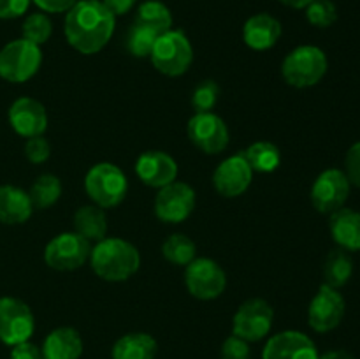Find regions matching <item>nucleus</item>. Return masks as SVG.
<instances>
[{
    "label": "nucleus",
    "mask_w": 360,
    "mask_h": 359,
    "mask_svg": "<svg viewBox=\"0 0 360 359\" xmlns=\"http://www.w3.org/2000/svg\"><path fill=\"white\" fill-rule=\"evenodd\" d=\"M49 155H51V144L44 136L28 137L27 143H25V157L28 158V162L42 164V162L48 160Z\"/></svg>",
    "instance_id": "34"
},
{
    "label": "nucleus",
    "mask_w": 360,
    "mask_h": 359,
    "mask_svg": "<svg viewBox=\"0 0 360 359\" xmlns=\"http://www.w3.org/2000/svg\"><path fill=\"white\" fill-rule=\"evenodd\" d=\"M352 275H354V260L348 256L347 250H330L323 263V278H326L323 284L334 289H341L350 282Z\"/></svg>",
    "instance_id": "25"
},
{
    "label": "nucleus",
    "mask_w": 360,
    "mask_h": 359,
    "mask_svg": "<svg viewBox=\"0 0 360 359\" xmlns=\"http://www.w3.org/2000/svg\"><path fill=\"white\" fill-rule=\"evenodd\" d=\"M32 206L37 210H48L62 196V182L55 175H41L28 192Z\"/></svg>",
    "instance_id": "29"
},
{
    "label": "nucleus",
    "mask_w": 360,
    "mask_h": 359,
    "mask_svg": "<svg viewBox=\"0 0 360 359\" xmlns=\"http://www.w3.org/2000/svg\"><path fill=\"white\" fill-rule=\"evenodd\" d=\"M84 190L91 203L105 208H115L127 197L129 180L125 172L111 162H98L91 165L90 171L84 176Z\"/></svg>",
    "instance_id": "4"
},
{
    "label": "nucleus",
    "mask_w": 360,
    "mask_h": 359,
    "mask_svg": "<svg viewBox=\"0 0 360 359\" xmlns=\"http://www.w3.org/2000/svg\"><path fill=\"white\" fill-rule=\"evenodd\" d=\"M11 359H44V355H42L41 347L28 340L14 345L13 351H11Z\"/></svg>",
    "instance_id": "38"
},
{
    "label": "nucleus",
    "mask_w": 360,
    "mask_h": 359,
    "mask_svg": "<svg viewBox=\"0 0 360 359\" xmlns=\"http://www.w3.org/2000/svg\"><path fill=\"white\" fill-rule=\"evenodd\" d=\"M91 243L74 232H62L46 245L44 260L56 271H74L84 266L90 259Z\"/></svg>",
    "instance_id": "7"
},
{
    "label": "nucleus",
    "mask_w": 360,
    "mask_h": 359,
    "mask_svg": "<svg viewBox=\"0 0 360 359\" xmlns=\"http://www.w3.org/2000/svg\"><path fill=\"white\" fill-rule=\"evenodd\" d=\"M319 355L315 341L294 329L271 336L262 351V359H319Z\"/></svg>",
    "instance_id": "16"
},
{
    "label": "nucleus",
    "mask_w": 360,
    "mask_h": 359,
    "mask_svg": "<svg viewBox=\"0 0 360 359\" xmlns=\"http://www.w3.org/2000/svg\"><path fill=\"white\" fill-rule=\"evenodd\" d=\"M157 32L151 30L146 25H141L137 21H134V25L127 32L125 48L136 58H146L153 51V46L157 42Z\"/></svg>",
    "instance_id": "30"
},
{
    "label": "nucleus",
    "mask_w": 360,
    "mask_h": 359,
    "mask_svg": "<svg viewBox=\"0 0 360 359\" xmlns=\"http://www.w3.org/2000/svg\"><path fill=\"white\" fill-rule=\"evenodd\" d=\"M136 175L144 185L151 189H162L178 178V164L169 153L160 150H150L139 155L136 162Z\"/></svg>",
    "instance_id": "18"
},
{
    "label": "nucleus",
    "mask_w": 360,
    "mask_h": 359,
    "mask_svg": "<svg viewBox=\"0 0 360 359\" xmlns=\"http://www.w3.org/2000/svg\"><path fill=\"white\" fill-rule=\"evenodd\" d=\"M91 270L105 282H125L132 278L141 267V253L137 246L122 238L101 239L91 246Z\"/></svg>",
    "instance_id": "2"
},
{
    "label": "nucleus",
    "mask_w": 360,
    "mask_h": 359,
    "mask_svg": "<svg viewBox=\"0 0 360 359\" xmlns=\"http://www.w3.org/2000/svg\"><path fill=\"white\" fill-rule=\"evenodd\" d=\"M306 18L316 28H329L336 23L338 9L333 0H313L306 7Z\"/></svg>",
    "instance_id": "33"
},
{
    "label": "nucleus",
    "mask_w": 360,
    "mask_h": 359,
    "mask_svg": "<svg viewBox=\"0 0 360 359\" xmlns=\"http://www.w3.org/2000/svg\"><path fill=\"white\" fill-rule=\"evenodd\" d=\"M185 267V284L193 298L210 301L224 294L227 287V275L217 260L207 259V257H195Z\"/></svg>",
    "instance_id": "8"
},
{
    "label": "nucleus",
    "mask_w": 360,
    "mask_h": 359,
    "mask_svg": "<svg viewBox=\"0 0 360 359\" xmlns=\"http://www.w3.org/2000/svg\"><path fill=\"white\" fill-rule=\"evenodd\" d=\"M329 231L338 246L347 252H360V213L352 208H340L330 213Z\"/></svg>",
    "instance_id": "20"
},
{
    "label": "nucleus",
    "mask_w": 360,
    "mask_h": 359,
    "mask_svg": "<svg viewBox=\"0 0 360 359\" xmlns=\"http://www.w3.org/2000/svg\"><path fill=\"white\" fill-rule=\"evenodd\" d=\"M352 183L345 171L336 168L326 169L316 176L311 187V203L320 213H334L345 206L350 196Z\"/></svg>",
    "instance_id": "13"
},
{
    "label": "nucleus",
    "mask_w": 360,
    "mask_h": 359,
    "mask_svg": "<svg viewBox=\"0 0 360 359\" xmlns=\"http://www.w3.org/2000/svg\"><path fill=\"white\" fill-rule=\"evenodd\" d=\"M74 231L90 243H98L108 236V218L104 210L97 204L77 208L74 213Z\"/></svg>",
    "instance_id": "24"
},
{
    "label": "nucleus",
    "mask_w": 360,
    "mask_h": 359,
    "mask_svg": "<svg viewBox=\"0 0 360 359\" xmlns=\"http://www.w3.org/2000/svg\"><path fill=\"white\" fill-rule=\"evenodd\" d=\"M32 2L46 13H67L79 0H32Z\"/></svg>",
    "instance_id": "39"
},
{
    "label": "nucleus",
    "mask_w": 360,
    "mask_h": 359,
    "mask_svg": "<svg viewBox=\"0 0 360 359\" xmlns=\"http://www.w3.org/2000/svg\"><path fill=\"white\" fill-rule=\"evenodd\" d=\"M347 303L338 289L322 284L308 308V322L316 333H329L341 324Z\"/></svg>",
    "instance_id": "14"
},
{
    "label": "nucleus",
    "mask_w": 360,
    "mask_h": 359,
    "mask_svg": "<svg viewBox=\"0 0 360 359\" xmlns=\"http://www.w3.org/2000/svg\"><path fill=\"white\" fill-rule=\"evenodd\" d=\"M188 139L207 155L221 153L229 146V127L217 113H195L186 125Z\"/></svg>",
    "instance_id": "11"
},
{
    "label": "nucleus",
    "mask_w": 360,
    "mask_h": 359,
    "mask_svg": "<svg viewBox=\"0 0 360 359\" xmlns=\"http://www.w3.org/2000/svg\"><path fill=\"white\" fill-rule=\"evenodd\" d=\"M158 351L157 340L148 333H129L112 345V359H155Z\"/></svg>",
    "instance_id": "23"
},
{
    "label": "nucleus",
    "mask_w": 360,
    "mask_h": 359,
    "mask_svg": "<svg viewBox=\"0 0 360 359\" xmlns=\"http://www.w3.org/2000/svg\"><path fill=\"white\" fill-rule=\"evenodd\" d=\"M195 210V190L185 182H172L158 189L155 197V215L165 224L185 222Z\"/></svg>",
    "instance_id": "12"
},
{
    "label": "nucleus",
    "mask_w": 360,
    "mask_h": 359,
    "mask_svg": "<svg viewBox=\"0 0 360 359\" xmlns=\"http://www.w3.org/2000/svg\"><path fill=\"white\" fill-rule=\"evenodd\" d=\"M281 37V23L267 13L253 14L243 27V41L250 49L266 51L271 49Z\"/></svg>",
    "instance_id": "19"
},
{
    "label": "nucleus",
    "mask_w": 360,
    "mask_h": 359,
    "mask_svg": "<svg viewBox=\"0 0 360 359\" xmlns=\"http://www.w3.org/2000/svg\"><path fill=\"white\" fill-rule=\"evenodd\" d=\"M241 153L245 155L250 168L257 172H273L281 164L280 148L269 141H257Z\"/></svg>",
    "instance_id": "26"
},
{
    "label": "nucleus",
    "mask_w": 360,
    "mask_h": 359,
    "mask_svg": "<svg viewBox=\"0 0 360 359\" xmlns=\"http://www.w3.org/2000/svg\"><path fill=\"white\" fill-rule=\"evenodd\" d=\"M283 6L292 7V9H306L313 0H280Z\"/></svg>",
    "instance_id": "42"
},
{
    "label": "nucleus",
    "mask_w": 360,
    "mask_h": 359,
    "mask_svg": "<svg viewBox=\"0 0 360 359\" xmlns=\"http://www.w3.org/2000/svg\"><path fill=\"white\" fill-rule=\"evenodd\" d=\"M220 359H252L250 344L236 334H231L221 345Z\"/></svg>",
    "instance_id": "35"
},
{
    "label": "nucleus",
    "mask_w": 360,
    "mask_h": 359,
    "mask_svg": "<svg viewBox=\"0 0 360 359\" xmlns=\"http://www.w3.org/2000/svg\"><path fill=\"white\" fill-rule=\"evenodd\" d=\"M32 201L28 192L14 185H0V222L6 225L25 224L32 217Z\"/></svg>",
    "instance_id": "22"
},
{
    "label": "nucleus",
    "mask_w": 360,
    "mask_h": 359,
    "mask_svg": "<svg viewBox=\"0 0 360 359\" xmlns=\"http://www.w3.org/2000/svg\"><path fill=\"white\" fill-rule=\"evenodd\" d=\"M252 180L253 169L243 153L231 155L221 160L213 172L214 190L224 197H239L248 190Z\"/></svg>",
    "instance_id": "15"
},
{
    "label": "nucleus",
    "mask_w": 360,
    "mask_h": 359,
    "mask_svg": "<svg viewBox=\"0 0 360 359\" xmlns=\"http://www.w3.org/2000/svg\"><path fill=\"white\" fill-rule=\"evenodd\" d=\"M274 310L266 299L252 298L243 303L232 319V334L243 338L248 344L260 341L271 333Z\"/></svg>",
    "instance_id": "9"
},
{
    "label": "nucleus",
    "mask_w": 360,
    "mask_h": 359,
    "mask_svg": "<svg viewBox=\"0 0 360 359\" xmlns=\"http://www.w3.org/2000/svg\"><path fill=\"white\" fill-rule=\"evenodd\" d=\"M32 0H0V20H16L23 16Z\"/></svg>",
    "instance_id": "37"
},
{
    "label": "nucleus",
    "mask_w": 360,
    "mask_h": 359,
    "mask_svg": "<svg viewBox=\"0 0 360 359\" xmlns=\"http://www.w3.org/2000/svg\"><path fill=\"white\" fill-rule=\"evenodd\" d=\"M218 99H220V84L213 80H204L193 88L190 102L195 113H210L218 104Z\"/></svg>",
    "instance_id": "31"
},
{
    "label": "nucleus",
    "mask_w": 360,
    "mask_h": 359,
    "mask_svg": "<svg viewBox=\"0 0 360 359\" xmlns=\"http://www.w3.org/2000/svg\"><path fill=\"white\" fill-rule=\"evenodd\" d=\"M195 253L197 246L193 239L181 232L171 234L162 245V256L174 266H188L195 259Z\"/></svg>",
    "instance_id": "28"
},
{
    "label": "nucleus",
    "mask_w": 360,
    "mask_h": 359,
    "mask_svg": "<svg viewBox=\"0 0 360 359\" xmlns=\"http://www.w3.org/2000/svg\"><path fill=\"white\" fill-rule=\"evenodd\" d=\"M150 58L155 69L164 76H183L192 65V42L181 30H169L158 35Z\"/></svg>",
    "instance_id": "5"
},
{
    "label": "nucleus",
    "mask_w": 360,
    "mask_h": 359,
    "mask_svg": "<svg viewBox=\"0 0 360 359\" xmlns=\"http://www.w3.org/2000/svg\"><path fill=\"white\" fill-rule=\"evenodd\" d=\"M41 351L44 359H79L83 355V338L74 327H56L44 338Z\"/></svg>",
    "instance_id": "21"
},
{
    "label": "nucleus",
    "mask_w": 360,
    "mask_h": 359,
    "mask_svg": "<svg viewBox=\"0 0 360 359\" xmlns=\"http://www.w3.org/2000/svg\"><path fill=\"white\" fill-rule=\"evenodd\" d=\"M21 32H23V39L41 46L48 42V39L51 37L53 23L44 13H34L25 20Z\"/></svg>",
    "instance_id": "32"
},
{
    "label": "nucleus",
    "mask_w": 360,
    "mask_h": 359,
    "mask_svg": "<svg viewBox=\"0 0 360 359\" xmlns=\"http://www.w3.org/2000/svg\"><path fill=\"white\" fill-rule=\"evenodd\" d=\"M319 359H355V355L348 351H343V348H336V351L323 352L322 355H319Z\"/></svg>",
    "instance_id": "41"
},
{
    "label": "nucleus",
    "mask_w": 360,
    "mask_h": 359,
    "mask_svg": "<svg viewBox=\"0 0 360 359\" xmlns=\"http://www.w3.org/2000/svg\"><path fill=\"white\" fill-rule=\"evenodd\" d=\"M329 69V60L319 46H299L285 56L281 63L283 80L290 87L309 88L319 84Z\"/></svg>",
    "instance_id": "3"
},
{
    "label": "nucleus",
    "mask_w": 360,
    "mask_h": 359,
    "mask_svg": "<svg viewBox=\"0 0 360 359\" xmlns=\"http://www.w3.org/2000/svg\"><path fill=\"white\" fill-rule=\"evenodd\" d=\"M136 21L150 27L158 35L172 30V14L169 7L160 0H146L141 4L136 14Z\"/></svg>",
    "instance_id": "27"
},
{
    "label": "nucleus",
    "mask_w": 360,
    "mask_h": 359,
    "mask_svg": "<svg viewBox=\"0 0 360 359\" xmlns=\"http://www.w3.org/2000/svg\"><path fill=\"white\" fill-rule=\"evenodd\" d=\"M42 63L41 46L16 39L0 49V77L9 83H25L39 73Z\"/></svg>",
    "instance_id": "6"
},
{
    "label": "nucleus",
    "mask_w": 360,
    "mask_h": 359,
    "mask_svg": "<svg viewBox=\"0 0 360 359\" xmlns=\"http://www.w3.org/2000/svg\"><path fill=\"white\" fill-rule=\"evenodd\" d=\"M116 16L102 0H79L67 11L63 34L81 55L102 51L115 34Z\"/></svg>",
    "instance_id": "1"
},
{
    "label": "nucleus",
    "mask_w": 360,
    "mask_h": 359,
    "mask_svg": "<svg viewBox=\"0 0 360 359\" xmlns=\"http://www.w3.org/2000/svg\"><path fill=\"white\" fill-rule=\"evenodd\" d=\"M11 127L21 137L42 136L48 129V113L42 102L32 97H20L11 104L7 113Z\"/></svg>",
    "instance_id": "17"
},
{
    "label": "nucleus",
    "mask_w": 360,
    "mask_h": 359,
    "mask_svg": "<svg viewBox=\"0 0 360 359\" xmlns=\"http://www.w3.org/2000/svg\"><path fill=\"white\" fill-rule=\"evenodd\" d=\"M102 4H104L115 16H122V14H127L129 11L134 9L137 0H102Z\"/></svg>",
    "instance_id": "40"
},
{
    "label": "nucleus",
    "mask_w": 360,
    "mask_h": 359,
    "mask_svg": "<svg viewBox=\"0 0 360 359\" xmlns=\"http://www.w3.org/2000/svg\"><path fill=\"white\" fill-rule=\"evenodd\" d=\"M345 175L352 185L360 189V141L348 148L345 157Z\"/></svg>",
    "instance_id": "36"
},
{
    "label": "nucleus",
    "mask_w": 360,
    "mask_h": 359,
    "mask_svg": "<svg viewBox=\"0 0 360 359\" xmlns=\"http://www.w3.org/2000/svg\"><path fill=\"white\" fill-rule=\"evenodd\" d=\"M35 331V317L30 306L18 298H0V341L9 347L23 344Z\"/></svg>",
    "instance_id": "10"
}]
</instances>
